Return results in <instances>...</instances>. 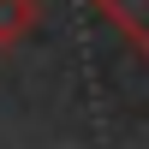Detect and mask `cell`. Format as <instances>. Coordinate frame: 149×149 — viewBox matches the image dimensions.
Wrapping results in <instances>:
<instances>
[{"mask_svg":"<svg viewBox=\"0 0 149 149\" xmlns=\"http://www.w3.org/2000/svg\"><path fill=\"white\" fill-rule=\"evenodd\" d=\"M90 6H95V12H102V18L149 60V0H90Z\"/></svg>","mask_w":149,"mask_h":149,"instance_id":"obj_1","label":"cell"},{"mask_svg":"<svg viewBox=\"0 0 149 149\" xmlns=\"http://www.w3.org/2000/svg\"><path fill=\"white\" fill-rule=\"evenodd\" d=\"M36 24H42V0H0V54L30 42Z\"/></svg>","mask_w":149,"mask_h":149,"instance_id":"obj_2","label":"cell"}]
</instances>
